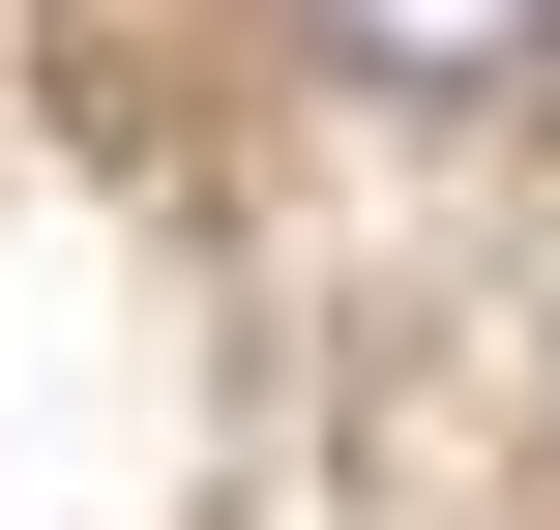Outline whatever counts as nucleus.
Instances as JSON below:
<instances>
[{
  "label": "nucleus",
  "mask_w": 560,
  "mask_h": 530,
  "mask_svg": "<svg viewBox=\"0 0 560 530\" xmlns=\"http://www.w3.org/2000/svg\"><path fill=\"white\" fill-rule=\"evenodd\" d=\"M560 0H325V59H384V89H502Z\"/></svg>",
  "instance_id": "1"
}]
</instances>
